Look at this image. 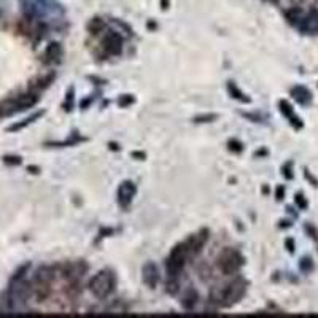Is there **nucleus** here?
Segmentation results:
<instances>
[{"label": "nucleus", "instance_id": "obj_1", "mask_svg": "<svg viewBox=\"0 0 318 318\" xmlns=\"http://www.w3.org/2000/svg\"><path fill=\"white\" fill-rule=\"evenodd\" d=\"M245 293H247V282L242 277H235L229 283L212 288L210 302L220 305V307H231V305L237 304L244 298Z\"/></svg>", "mask_w": 318, "mask_h": 318}, {"label": "nucleus", "instance_id": "obj_2", "mask_svg": "<svg viewBox=\"0 0 318 318\" xmlns=\"http://www.w3.org/2000/svg\"><path fill=\"white\" fill-rule=\"evenodd\" d=\"M116 277L110 269H102L89 280V291L97 299H107L115 291Z\"/></svg>", "mask_w": 318, "mask_h": 318}, {"label": "nucleus", "instance_id": "obj_3", "mask_svg": "<svg viewBox=\"0 0 318 318\" xmlns=\"http://www.w3.org/2000/svg\"><path fill=\"white\" fill-rule=\"evenodd\" d=\"M191 256L190 250H188L186 244H178L175 245L170 255L166 260V269H167V275L169 277H178V274L183 270L185 264L188 261V258Z\"/></svg>", "mask_w": 318, "mask_h": 318}, {"label": "nucleus", "instance_id": "obj_4", "mask_svg": "<svg viewBox=\"0 0 318 318\" xmlns=\"http://www.w3.org/2000/svg\"><path fill=\"white\" fill-rule=\"evenodd\" d=\"M244 266V258L237 250L225 248L218 256V267L225 275H232Z\"/></svg>", "mask_w": 318, "mask_h": 318}, {"label": "nucleus", "instance_id": "obj_5", "mask_svg": "<svg viewBox=\"0 0 318 318\" xmlns=\"http://www.w3.org/2000/svg\"><path fill=\"white\" fill-rule=\"evenodd\" d=\"M102 48L105 51V54L110 56H118L123 51V38L118 32L110 31L105 34V37L102 40Z\"/></svg>", "mask_w": 318, "mask_h": 318}, {"label": "nucleus", "instance_id": "obj_6", "mask_svg": "<svg viewBox=\"0 0 318 318\" xmlns=\"http://www.w3.org/2000/svg\"><path fill=\"white\" fill-rule=\"evenodd\" d=\"M135 191H137V188L132 183V181H123L118 188V204L121 205L123 209H127L129 204L132 202V197L135 196Z\"/></svg>", "mask_w": 318, "mask_h": 318}, {"label": "nucleus", "instance_id": "obj_7", "mask_svg": "<svg viewBox=\"0 0 318 318\" xmlns=\"http://www.w3.org/2000/svg\"><path fill=\"white\" fill-rule=\"evenodd\" d=\"M209 240V231L207 229H202V231H199L197 234H194V235H191L190 239L186 240V245H188V250H190V253H191V256L194 255H199V253L202 251V248H204V245H205V242Z\"/></svg>", "mask_w": 318, "mask_h": 318}, {"label": "nucleus", "instance_id": "obj_8", "mask_svg": "<svg viewBox=\"0 0 318 318\" xmlns=\"http://www.w3.org/2000/svg\"><path fill=\"white\" fill-rule=\"evenodd\" d=\"M38 102V94L37 92H26V94H19L13 102H11V111H21L26 108L34 107L35 104Z\"/></svg>", "mask_w": 318, "mask_h": 318}, {"label": "nucleus", "instance_id": "obj_9", "mask_svg": "<svg viewBox=\"0 0 318 318\" xmlns=\"http://www.w3.org/2000/svg\"><path fill=\"white\" fill-rule=\"evenodd\" d=\"M142 274H143V282L145 285L151 288V290H155L159 283V270H158V266L153 261H148L143 266L142 269Z\"/></svg>", "mask_w": 318, "mask_h": 318}, {"label": "nucleus", "instance_id": "obj_10", "mask_svg": "<svg viewBox=\"0 0 318 318\" xmlns=\"http://www.w3.org/2000/svg\"><path fill=\"white\" fill-rule=\"evenodd\" d=\"M45 59L43 61L46 64H51V62H59L61 61V57H62V46L61 43H57V42H51L48 46H46V50H45Z\"/></svg>", "mask_w": 318, "mask_h": 318}, {"label": "nucleus", "instance_id": "obj_11", "mask_svg": "<svg viewBox=\"0 0 318 318\" xmlns=\"http://www.w3.org/2000/svg\"><path fill=\"white\" fill-rule=\"evenodd\" d=\"M279 107H280V111L282 113H283L288 120H290V123L291 124L296 127V129H301L302 127V123H301V120H299V118L294 115V110H293V107L290 104H288L286 101H280L279 102Z\"/></svg>", "mask_w": 318, "mask_h": 318}, {"label": "nucleus", "instance_id": "obj_12", "mask_svg": "<svg viewBox=\"0 0 318 318\" xmlns=\"http://www.w3.org/2000/svg\"><path fill=\"white\" fill-rule=\"evenodd\" d=\"M56 277V269L51 267V266H43L37 270V274H35V279L34 282H42V283H53V280H54Z\"/></svg>", "mask_w": 318, "mask_h": 318}, {"label": "nucleus", "instance_id": "obj_13", "mask_svg": "<svg viewBox=\"0 0 318 318\" xmlns=\"http://www.w3.org/2000/svg\"><path fill=\"white\" fill-rule=\"evenodd\" d=\"M291 94H293V97L296 99V101L301 104V105H307L310 102V99H312V94L309 89H305L304 86H296V88H293L291 89Z\"/></svg>", "mask_w": 318, "mask_h": 318}, {"label": "nucleus", "instance_id": "obj_14", "mask_svg": "<svg viewBox=\"0 0 318 318\" xmlns=\"http://www.w3.org/2000/svg\"><path fill=\"white\" fill-rule=\"evenodd\" d=\"M54 76H56L54 73H50V75H46V76H40V78H37L35 81H32L31 89H32L34 92L45 89V88H48V86L53 83V80H54Z\"/></svg>", "mask_w": 318, "mask_h": 318}, {"label": "nucleus", "instance_id": "obj_15", "mask_svg": "<svg viewBox=\"0 0 318 318\" xmlns=\"http://www.w3.org/2000/svg\"><path fill=\"white\" fill-rule=\"evenodd\" d=\"M197 299H199L197 291L194 290V288H190V290H188L186 294L183 296V299H181V305H183L186 310H191L194 305L197 304Z\"/></svg>", "mask_w": 318, "mask_h": 318}, {"label": "nucleus", "instance_id": "obj_16", "mask_svg": "<svg viewBox=\"0 0 318 318\" xmlns=\"http://www.w3.org/2000/svg\"><path fill=\"white\" fill-rule=\"evenodd\" d=\"M104 27H105L104 19H101V18H97V16L92 18V19L88 22V31H89V34H92V35H97L99 32H102Z\"/></svg>", "mask_w": 318, "mask_h": 318}, {"label": "nucleus", "instance_id": "obj_17", "mask_svg": "<svg viewBox=\"0 0 318 318\" xmlns=\"http://www.w3.org/2000/svg\"><path fill=\"white\" fill-rule=\"evenodd\" d=\"M43 115V111H38V113H35V115H32L31 118H27V120H24L22 123H19V124H15V126H10L8 127V131H19V129H22L24 126H27V124H31V123L34 121V120H37V118H40Z\"/></svg>", "mask_w": 318, "mask_h": 318}, {"label": "nucleus", "instance_id": "obj_18", "mask_svg": "<svg viewBox=\"0 0 318 318\" xmlns=\"http://www.w3.org/2000/svg\"><path fill=\"white\" fill-rule=\"evenodd\" d=\"M166 291L169 294H177L180 290V283H178V280H177V277H169V280H167V285H166Z\"/></svg>", "mask_w": 318, "mask_h": 318}, {"label": "nucleus", "instance_id": "obj_19", "mask_svg": "<svg viewBox=\"0 0 318 318\" xmlns=\"http://www.w3.org/2000/svg\"><path fill=\"white\" fill-rule=\"evenodd\" d=\"M29 267H31V264H22V266L19 267L15 272V275L11 277V282H19V280H24V277H26V274H27V270H29Z\"/></svg>", "mask_w": 318, "mask_h": 318}, {"label": "nucleus", "instance_id": "obj_20", "mask_svg": "<svg viewBox=\"0 0 318 318\" xmlns=\"http://www.w3.org/2000/svg\"><path fill=\"white\" fill-rule=\"evenodd\" d=\"M229 91H231V94L235 97V99H239V101H242V102H250V99L248 97H245V94L239 89L237 86H235L234 83H229Z\"/></svg>", "mask_w": 318, "mask_h": 318}, {"label": "nucleus", "instance_id": "obj_21", "mask_svg": "<svg viewBox=\"0 0 318 318\" xmlns=\"http://www.w3.org/2000/svg\"><path fill=\"white\" fill-rule=\"evenodd\" d=\"M286 19L290 22H296L299 19H302V11L299 8H291L286 11Z\"/></svg>", "mask_w": 318, "mask_h": 318}, {"label": "nucleus", "instance_id": "obj_22", "mask_svg": "<svg viewBox=\"0 0 318 318\" xmlns=\"http://www.w3.org/2000/svg\"><path fill=\"white\" fill-rule=\"evenodd\" d=\"M3 162L8 164V166H19V164L22 162V159H21V156H11V155H8V156H3Z\"/></svg>", "mask_w": 318, "mask_h": 318}, {"label": "nucleus", "instance_id": "obj_23", "mask_svg": "<svg viewBox=\"0 0 318 318\" xmlns=\"http://www.w3.org/2000/svg\"><path fill=\"white\" fill-rule=\"evenodd\" d=\"M294 202H296V204H298V207H299V209H302V210H304V209H307V205H309L307 201H305V197H304V194H302V193H298L296 196H294Z\"/></svg>", "mask_w": 318, "mask_h": 318}, {"label": "nucleus", "instance_id": "obj_24", "mask_svg": "<svg viewBox=\"0 0 318 318\" xmlns=\"http://www.w3.org/2000/svg\"><path fill=\"white\" fill-rule=\"evenodd\" d=\"M299 267H301L304 272H310V270L314 269V264H312L310 258H302L301 263H299Z\"/></svg>", "mask_w": 318, "mask_h": 318}, {"label": "nucleus", "instance_id": "obj_25", "mask_svg": "<svg viewBox=\"0 0 318 318\" xmlns=\"http://www.w3.org/2000/svg\"><path fill=\"white\" fill-rule=\"evenodd\" d=\"M228 145H229V150H232V151H237V153H239V151H242V150H244V148H242L244 145L240 143L239 140H229V143H228Z\"/></svg>", "mask_w": 318, "mask_h": 318}, {"label": "nucleus", "instance_id": "obj_26", "mask_svg": "<svg viewBox=\"0 0 318 318\" xmlns=\"http://www.w3.org/2000/svg\"><path fill=\"white\" fill-rule=\"evenodd\" d=\"M212 120H216V115H201V116L194 118V121L196 123H209Z\"/></svg>", "mask_w": 318, "mask_h": 318}, {"label": "nucleus", "instance_id": "obj_27", "mask_svg": "<svg viewBox=\"0 0 318 318\" xmlns=\"http://www.w3.org/2000/svg\"><path fill=\"white\" fill-rule=\"evenodd\" d=\"M305 231H307L309 234H310V237L314 239V240H317L318 242V232H317V229L314 228V226H310V225H305Z\"/></svg>", "mask_w": 318, "mask_h": 318}, {"label": "nucleus", "instance_id": "obj_28", "mask_svg": "<svg viewBox=\"0 0 318 318\" xmlns=\"http://www.w3.org/2000/svg\"><path fill=\"white\" fill-rule=\"evenodd\" d=\"M132 102H134V99L131 96H127V94H124V96L120 99V105H121V107H126V105L132 104Z\"/></svg>", "mask_w": 318, "mask_h": 318}, {"label": "nucleus", "instance_id": "obj_29", "mask_svg": "<svg viewBox=\"0 0 318 318\" xmlns=\"http://www.w3.org/2000/svg\"><path fill=\"white\" fill-rule=\"evenodd\" d=\"M283 196H285V188L283 186H277V190H275V199L277 201H282L283 199Z\"/></svg>", "mask_w": 318, "mask_h": 318}, {"label": "nucleus", "instance_id": "obj_30", "mask_svg": "<svg viewBox=\"0 0 318 318\" xmlns=\"http://www.w3.org/2000/svg\"><path fill=\"white\" fill-rule=\"evenodd\" d=\"M283 175L286 178H293V174H291V162H288L286 166L283 167Z\"/></svg>", "mask_w": 318, "mask_h": 318}, {"label": "nucleus", "instance_id": "obj_31", "mask_svg": "<svg viewBox=\"0 0 318 318\" xmlns=\"http://www.w3.org/2000/svg\"><path fill=\"white\" fill-rule=\"evenodd\" d=\"M305 178L310 180L312 183H314V186H318V181H317V178H315V177H312V175H310L309 170H305Z\"/></svg>", "mask_w": 318, "mask_h": 318}, {"label": "nucleus", "instance_id": "obj_32", "mask_svg": "<svg viewBox=\"0 0 318 318\" xmlns=\"http://www.w3.org/2000/svg\"><path fill=\"white\" fill-rule=\"evenodd\" d=\"M286 248L290 250V253H293L294 251V242H293V239H286Z\"/></svg>", "mask_w": 318, "mask_h": 318}, {"label": "nucleus", "instance_id": "obj_33", "mask_svg": "<svg viewBox=\"0 0 318 318\" xmlns=\"http://www.w3.org/2000/svg\"><path fill=\"white\" fill-rule=\"evenodd\" d=\"M132 156H134V158H140V159H145V155H143V153H132Z\"/></svg>", "mask_w": 318, "mask_h": 318}, {"label": "nucleus", "instance_id": "obj_34", "mask_svg": "<svg viewBox=\"0 0 318 318\" xmlns=\"http://www.w3.org/2000/svg\"><path fill=\"white\" fill-rule=\"evenodd\" d=\"M29 170H31L32 174H38V170H40V169H38V167H34V166H31V167H29Z\"/></svg>", "mask_w": 318, "mask_h": 318}, {"label": "nucleus", "instance_id": "obj_35", "mask_svg": "<svg viewBox=\"0 0 318 318\" xmlns=\"http://www.w3.org/2000/svg\"><path fill=\"white\" fill-rule=\"evenodd\" d=\"M110 146H111V150H120V146H116L115 143H110Z\"/></svg>", "mask_w": 318, "mask_h": 318}, {"label": "nucleus", "instance_id": "obj_36", "mask_svg": "<svg viewBox=\"0 0 318 318\" xmlns=\"http://www.w3.org/2000/svg\"><path fill=\"white\" fill-rule=\"evenodd\" d=\"M266 2H270V3H277L279 0H266Z\"/></svg>", "mask_w": 318, "mask_h": 318}]
</instances>
